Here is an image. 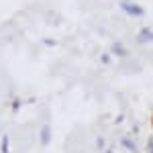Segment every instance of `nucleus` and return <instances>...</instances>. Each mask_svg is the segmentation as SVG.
Returning a JSON list of instances; mask_svg holds the SVG:
<instances>
[{
  "label": "nucleus",
  "mask_w": 153,
  "mask_h": 153,
  "mask_svg": "<svg viewBox=\"0 0 153 153\" xmlns=\"http://www.w3.org/2000/svg\"><path fill=\"white\" fill-rule=\"evenodd\" d=\"M151 127H153V118H151Z\"/></svg>",
  "instance_id": "1"
}]
</instances>
